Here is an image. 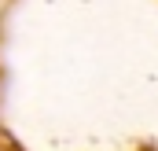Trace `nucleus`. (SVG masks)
I'll use <instances>...</instances> for the list:
<instances>
[]
</instances>
